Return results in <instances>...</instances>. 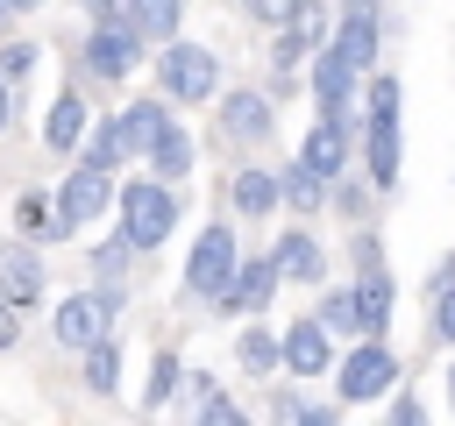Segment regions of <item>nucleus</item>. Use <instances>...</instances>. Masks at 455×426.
Masks as SVG:
<instances>
[{"instance_id":"f257e3e1","label":"nucleus","mask_w":455,"mask_h":426,"mask_svg":"<svg viewBox=\"0 0 455 426\" xmlns=\"http://www.w3.org/2000/svg\"><path fill=\"white\" fill-rule=\"evenodd\" d=\"M164 121H171V106L164 99H128L100 135H92V149H85V163H100V170H114V163H135V156H149V142L164 135Z\"/></svg>"},{"instance_id":"f03ea898","label":"nucleus","mask_w":455,"mask_h":426,"mask_svg":"<svg viewBox=\"0 0 455 426\" xmlns=\"http://www.w3.org/2000/svg\"><path fill=\"white\" fill-rule=\"evenodd\" d=\"M114 206H121L114 227H121L135 248H164L171 227H178V185H164V178H135V185H121Z\"/></svg>"},{"instance_id":"7ed1b4c3","label":"nucleus","mask_w":455,"mask_h":426,"mask_svg":"<svg viewBox=\"0 0 455 426\" xmlns=\"http://www.w3.org/2000/svg\"><path fill=\"white\" fill-rule=\"evenodd\" d=\"M156 85H164V99L171 106H206L213 92H220V57L206 50V43H164V57H156Z\"/></svg>"},{"instance_id":"20e7f679","label":"nucleus","mask_w":455,"mask_h":426,"mask_svg":"<svg viewBox=\"0 0 455 426\" xmlns=\"http://www.w3.org/2000/svg\"><path fill=\"white\" fill-rule=\"evenodd\" d=\"M398 106H405V92H398V78H370V185L377 192H391L398 185V156H405V142H398Z\"/></svg>"},{"instance_id":"39448f33","label":"nucleus","mask_w":455,"mask_h":426,"mask_svg":"<svg viewBox=\"0 0 455 426\" xmlns=\"http://www.w3.org/2000/svg\"><path fill=\"white\" fill-rule=\"evenodd\" d=\"M398 383V355L377 341V334H363L348 355H341V369H334V398L341 405H370V398H384Z\"/></svg>"},{"instance_id":"423d86ee","label":"nucleus","mask_w":455,"mask_h":426,"mask_svg":"<svg viewBox=\"0 0 455 426\" xmlns=\"http://www.w3.org/2000/svg\"><path fill=\"white\" fill-rule=\"evenodd\" d=\"M235 263H242V241H235V227H228V220L199 227V241H192V256H185V291L213 305V298H220V284L235 277Z\"/></svg>"},{"instance_id":"0eeeda50","label":"nucleus","mask_w":455,"mask_h":426,"mask_svg":"<svg viewBox=\"0 0 455 426\" xmlns=\"http://www.w3.org/2000/svg\"><path fill=\"white\" fill-rule=\"evenodd\" d=\"M107 199H114V170H100V163H71V178L57 185V241H71L85 220H100L107 213Z\"/></svg>"},{"instance_id":"6e6552de","label":"nucleus","mask_w":455,"mask_h":426,"mask_svg":"<svg viewBox=\"0 0 455 426\" xmlns=\"http://www.w3.org/2000/svg\"><path fill=\"white\" fill-rule=\"evenodd\" d=\"M114 312H121V291H114V298H107V291H71V298H57L50 334H57V348L85 355L100 334H114Z\"/></svg>"},{"instance_id":"1a4fd4ad","label":"nucleus","mask_w":455,"mask_h":426,"mask_svg":"<svg viewBox=\"0 0 455 426\" xmlns=\"http://www.w3.org/2000/svg\"><path fill=\"white\" fill-rule=\"evenodd\" d=\"M320 43H327V7H320V0H299V7L270 28V71H277V85H291V71H299Z\"/></svg>"},{"instance_id":"9d476101","label":"nucleus","mask_w":455,"mask_h":426,"mask_svg":"<svg viewBox=\"0 0 455 426\" xmlns=\"http://www.w3.org/2000/svg\"><path fill=\"white\" fill-rule=\"evenodd\" d=\"M135 57H142V36H135V21H128V14L92 21V36H85V71H92V78H128V71H135Z\"/></svg>"},{"instance_id":"9b49d317","label":"nucleus","mask_w":455,"mask_h":426,"mask_svg":"<svg viewBox=\"0 0 455 426\" xmlns=\"http://www.w3.org/2000/svg\"><path fill=\"white\" fill-rule=\"evenodd\" d=\"M377 36H384V14H377V0H341V28L327 36L355 71H377Z\"/></svg>"},{"instance_id":"f8f14e48","label":"nucleus","mask_w":455,"mask_h":426,"mask_svg":"<svg viewBox=\"0 0 455 426\" xmlns=\"http://www.w3.org/2000/svg\"><path fill=\"white\" fill-rule=\"evenodd\" d=\"M270 263H277V284H327V248L306 234V227H291V234H277L270 241Z\"/></svg>"},{"instance_id":"ddd939ff","label":"nucleus","mask_w":455,"mask_h":426,"mask_svg":"<svg viewBox=\"0 0 455 426\" xmlns=\"http://www.w3.org/2000/svg\"><path fill=\"white\" fill-rule=\"evenodd\" d=\"M270 291H277V263H270V256H256V263L242 256L213 305H220V312H263V305H270Z\"/></svg>"},{"instance_id":"4468645a","label":"nucleus","mask_w":455,"mask_h":426,"mask_svg":"<svg viewBox=\"0 0 455 426\" xmlns=\"http://www.w3.org/2000/svg\"><path fill=\"white\" fill-rule=\"evenodd\" d=\"M355 78H363V71H355L334 43H320V50H313V99H320V114H348Z\"/></svg>"},{"instance_id":"2eb2a0df","label":"nucleus","mask_w":455,"mask_h":426,"mask_svg":"<svg viewBox=\"0 0 455 426\" xmlns=\"http://www.w3.org/2000/svg\"><path fill=\"white\" fill-rule=\"evenodd\" d=\"M284 369L291 376H327L334 369V334L320 320H291L284 327Z\"/></svg>"},{"instance_id":"dca6fc26","label":"nucleus","mask_w":455,"mask_h":426,"mask_svg":"<svg viewBox=\"0 0 455 426\" xmlns=\"http://www.w3.org/2000/svg\"><path fill=\"white\" fill-rule=\"evenodd\" d=\"M299 163H313L327 185L341 178V163H348V114H320L313 121V135L299 142Z\"/></svg>"},{"instance_id":"f3484780","label":"nucleus","mask_w":455,"mask_h":426,"mask_svg":"<svg viewBox=\"0 0 455 426\" xmlns=\"http://www.w3.org/2000/svg\"><path fill=\"white\" fill-rule=\"evenodd\" d=\"M270 128H277L270 92H228V106H220V142H263Z\"/></svg>"},{"instance_id":"a211bd4d","label":"nucleus","mask_w":455,"mask_h":426,"mask_svg":"<svg viewBox=\"0 0 455 426\" xmlns=\"http://www.w3.org/2000/svg\"><path fill=\"white\" fill-rule=\"evenodd\" d=\"M36 291H43V256L28 241H0V298L28 305Z\"/></svg>"},{"instance_id":"6ab92c4d","label":"nucleus","mask_w":455,"mask_h":426,"mask_svg":"<svg viewBox=\"0 0 455 426\" xmlns=\"http://www.w3.org/2000/svg\"><path fill=\"white\" fill-rule=\"evenodd\" d=\"M277 206H291L299 220H313V213L327 206V178H320L313 163H299V156H291V163L277 170Z\"/></svg>"},{"instance_id":"aec40b11","label":"nucleus","mask_w":455,"mask_h":426,"mask_svg":"<svg viewBox=\"0 0 455 426\" xmlns=\"http://www.w3.org/2000/svg\"><path fill=\"white\" fill-rule=\"evenodd\" d=\"M228 206H235L242 220H263V213L277 206V170H263V163H242V170H235V185H228Z\"/></svg>"},{"instance_id":"412c9836","label":"nucleus","mask_w":455,"mask_h":426,"mask_svg":"<svg viewBox=\"0 0 455 426\" xmlns=\"http://www.w3.org/2000/svg\"><path fill=\"white\" fill-rule=\"evenodd\" d=\"M78 135H85V99H78V92H57V99H50V114H43V142H50L57 156H71V149H78Z\"/></svg>"},{"instance_id":"4be33fe9","label":"nucleus","mask_w":455,"mask_h":426,"mask_svg":"<svg viewBox=\"0 0 455 426\" xmlns=\"http://www.w3.org/2000/svg\"><path fill=\"white\" fill-rule=\"evenodd\" d=\"M149 170H156L164 185H178V178H192V135H185L178 121H164V135L149 142Z\"/></svg>"},{"instance_id":"5701e85b","label":"nucleus","mask_w":455,"mask_h":426,"mask_svg":"<svg viewBox=\"0 0 455 426\" xmlns=\"http://www.w3.org/2000/svg\"><path fill=\"white\" fill-rule=\"evenodd\" d=\"M235 355H242L249 376H270V369H284V334H277V327H242Z\"/></svg>"},{"instance_id":"b1692460","label":"nucleus","mask_w":455,"mask_h":426,"mask_svg":"<svg viewBox=\"0 0 455 426\" xmlns=\"http://www.w3.org/2000/svg\"><path fill=\"white\" fill-rule=\"evenodd\" d=\"M121 14L135 21V36H142V43H171V36H178V14H185V0H128Z\"/></svg>"},{"instance_id":"393cba45","label":"nucleus","mask_w":455,"mask_h":426,"mask_svg":"<svg viewBox=\"0 0 455 426\" xmlns=\"http://www.w3.org/2000/svg\"><path fill=\"white\" fill-rule=\"evenodd\" d=\"M327 334H363V305H355V284H320V312H313Z\"/></svg>"},{"instance_id":"a878e982","label":"nucleus","mask_w":455,"mask_h":426,"mask_svg":"<svg viewBox=\"0 0 455 426\" xmlns=\"http://www.w3.org/2000/svg\"><path fill=\"white\" fill-rule=\"evenodd\" d=\"M85 390H92V398H114V390H121V341H114V334H100V341L85 348Z\"/></svg>"},{"instance_id":"bb28decb","label":"nucleus","mask_w":455,"mask_h":426,"mask_svg":"<svg viewBox=\"0 0 455 426\" xmlns=\"http://www.w3.org/2000/svg\"><path fill=\"white\" fill-rule=\"evenodd\" d=\"M355 305H363V334H384V320H391V277L363 270L355 277Z\"/></svg>"},{"instance_id":"cd10ccee","label":"nucleus","mask_w":455,"mask_h":426,"mask_svg":"<svg viewBox=\"0 0 455 426\" xmlns=\"http://www.w3.org/2000/svg\"><path fill=\"white\" fill-rule=\"evenodd\" d=\"M178 383H185V362H178V355L164 348V355H156V369H149V390H142V412H164V405L178 398Z\"/></svg>"},{"instance_id":"c85d7f7f","label":"nucleus","mask_w":455,"mask_h":426,"mask_svg":"<svg viewBox=\"0 0 455 426\" xmlns=\"http://www.w3.org/2000/svg\"><path fill=\"white\" fill-rule=\"evenodd\" d=\"M128 256H135V241L114 227L107 241H92V277H121V270H128Z\"/></svg>"},{"instance_id":"c756f323","label":"nucleus","mask_w":455,"mask_h":426,"mask_svg":"<svg viewBox=\"0 0 455 426\" xmlns=\"http://www.w3.org/2000/svg\"><path fill=\"white\" fill-rule=\"evenodd\" d=\"M21 234H28V241H57V213H50V199H36V192L21 199Z\"/></svg>"},{"instance_id":"7c9ffc66","label":"nucleus","mask_w":455,"mask_h":426,"mask_svg":"<svg viewBox=\"0 0 455 426\" xmlns=\"http://www.w3.org/2000/svg\"><path fill=\"white\" fill-rule=\"evenodd\" d=\"M199 419H206V426H235V419H242V405H235V398H220V390H206V398H199Z\"/></svg>"},{"instance_id":"2f4dec72","label":"nucleus","mask_w":455,"mask_h":426,"mask_svg":"<svg viewBox=\"0 0 455 426\" xmlns=\"http://www.w3.org/2000/svg\"><path fill=\"white\" fill-rule=\"evenodd\" d=\"M434 334L455 348V284H441V291H434Z\"/></svg>"},{"instance_id":"473e14b6","label":"nucleus","mask_w":455,"mask_h":426,"mask_svg":"<svg viewBox=\"0 0 455 426\" xmlns=\"http://www.w3.org/2000/svg\"><path fill=\"white\" fill-rule=\"evenodd\" d=\"M291 7H299V0H242V14H249V21H263V28H277Z\"/></svg>"},{"instance_id":"72a5a7b5","label":"nucleus","mask_w":455,"mask_h":426,"mask_svg":"<svg viewBox=\"0 0 455 426\" xmlns=\"http://www.w3.org/2000/svg\"><path fill=\"white\" fill-rule=\"evenodd\" d=\"M28 64H36V43H0V71L7 78H21Z\"/></svg>"},{"instance_id":"f704fd0d","label":"nucleus","mask_w":455,"mask_h":426,"mask_svg":"<svg viewBox=\"0 0 455 426\" xmlns=\"http://www.w3.org/2000/svg\"><path fill=\"white\" fill-rule=\"evenodd\" d=\"M21 341V312H14V298H0V355Z\"/></svg>"},{"instance_id":"c9c22d12","label":"nucleus","mask_w":455,"mask_h":426,"mask_svg":"<svg viewBox=\"0 0 455 426\" xmlns=\"http://www.w3.org/2000/svg\"><path fill=\"white\" fill-rule=\"evenodd\" d=\"M419 419H427L419 398H391V426H419Z\"/></svg>"},{"instance_id":"e433bc0d","label":"nucleus","mask_w":455,"mask_h":426,"mask_svg":"<svg viewBox=\"0 0 455 426\" xmlns=\"http://www.w3.org/2000/svg\"><path fill=\"white\" fill-rule=\"evenodd\" d=\"M334 419H341L334 405H299V426H334Z\"/></svg>"},{"instance_id":"4c0bfd02","label":"nucleus","mask_w":455,"mask_h":426,"mask_svg":"<svg viewBox=\"0 0 455 426\" xmlns=\"http://www.w3.org/2000/svg\"><path fill=\"white\" fill-rule=\"evenodd\" d=\"M7 121H14V78L0 71V135H7Z\"/></svg>"},{"instance_id":"58836bf2","label":"nucleus","mask_w":455,"mask_h":426,"mask_svg":"<svg viewBox=\"0 0 455 426\" xmlns=\"http://www.w3.org/2000/svg\"><path fill=\"white\" fill-rule=\"evenodd\" d=\"M85 7H92V21H107V14H121L128 0H85Z\"/></svg>"},{"instance_id":"ea45409f","label":"nucleus","mask_w":455,"mask_h":426,"mask_svg":"<svg viewBox=\"0 0 455 426\" xmlns=\"http://www.w3.org/2000/svg\"><path fill=\"white\" fill-rule=\"evenodd\" d=\"M7 7H14V14H28V7H43V0H7Z\"/></svg>"},{"instance_id":"a19ab883","label":"nucleus","mask_w":455,"mask_h":426,"mask_svg":"<svg viewBox=\"0 0 455 426\" xmlns=\"http://www.w3.org/2000/svg\"><path fill=\"white\" fill-rule=\"evenodd\" d=\"M448 405H455V369H448Z\"/></svg>"},{"instance_id":"79ce46f5","label":"nucleus","mask_w":455,"mask_h":426,"mask_svg":"<svg viewBox=\"0 0 455 426\" xmlns=\"http://www.w3.org/2000/svg\"><path fill=\"white\" fill-rule=\"evenodd\" d=\"M7 14H14V7H7V0H0V21H7Z\"/></svg>"}]
</instances>
